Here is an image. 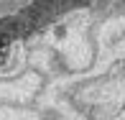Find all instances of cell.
<instances>
[{
    "label": "cell",
    "mask_w": 125,
    "mask_h": 120,
    "mask_svg": "<svg viewBox=\"0 0 125 120\" xmlns=\"http://www.w3.org/2000/svg\"><path fill=\"white\" fill-rule=\"evenodd\" d=\"M46 3L49 0H0V44L18 38Z\"/></svg>",
    "instance_id": "cell-1"
}]
</instances>
